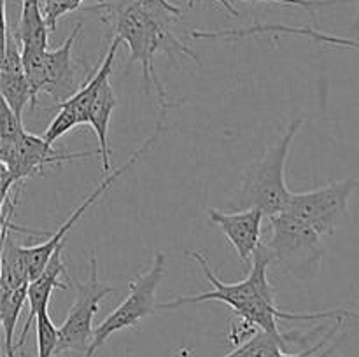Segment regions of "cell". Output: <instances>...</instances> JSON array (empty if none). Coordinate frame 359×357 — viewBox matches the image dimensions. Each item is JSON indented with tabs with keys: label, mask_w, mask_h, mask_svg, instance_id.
I'll return each mask as SVG.
<instances>
[{
	"label": "cell",
	"mask_w": 359,
	"mask_h": 357,
	"mask_svg": "<svg viewBox=\"0 0 359 357\" xmlns=\"http://www.w3.org/2000/svg\"><path fill=\"white\" fill-rule=\"evenodd\" d=\"M354 31L359 37V0H356V20H354Z\"/></svg>",
	"instance_id": "27"
},
{
	"label": "cell",
	"mask_w": 359,
	"mask_h": 357,
	"mask_svg": "<svg viewBox=\"0 0 359 357\" xmlns=\"http://www.w3.org/2000/svg\"><path fill=\"white\" fill-rule=\"evenodd\" d=\"M81 30H83V21H77L67 41L58 49L49 51L46 58L44 93L49 94L58 105L74 97L81 88L72 62V49Z\"/></svg>",
	"instance_id": "12"
},
{
	"label": "cell",
	"mask_w": 359,
	"mask_h": 357,
	"mask_svg": "<svg viewBox=\"0 0 359 357\" xmlns=\"http://www.w3.org/2000/svg\"><path fill=\"white\" fill-rule=\"evenodd\" d=\"M302 122V119H293L265 156L249 167L242 178L237 200L233 202L235 209H259L269 219L286 212L293 196L286 184V161L291 142L297 136Z\"/></svg>",
	"instance_id": "3"
},
{
	"label": "cell",
	"mask_w": 359,
	"mask_h": 357,
	"mask_svg": "<svg viewBox=\"0 0 359 357\" xmlns=\"http://www.w3.org/2000/svg\"><path fill=\"white\" fill-rule=\"evenodd\" d=\"M284 346L286 340L258 329L248 342L237 345L224 357H277L284 352Z\"/></svg>",
	"instance_id": "19"
},
{
	"label": "cell",
	"mask_w": 359,
	"mask_h": 357,
	"mask_svg": "<svg viewBox=\"0 0 359 357\" xmlns=\"http://www.w3.org/2000/svg\"><path fill=\"white\" fill-rule=\"evenodd\" d=\"M358 186L356 178H346L312 191L293 192L286 212L307 223L321 237L332 234L349 219V200Z\"/></svg>",
	"instance_id": "7"
},
{
	"label": "cell",
	"mask_w": 359,
	"mask_h": 357,
	"mask_svg": "<svg viewBox=\"0 0 359 357\" xmlns=\"http://www.w3.org/2000/svg\"><path fill=\"white\" fill-rule=\"evenodd\" d=\"M137 4L140 6L147 7L151 10H156V13H168V14H174V16L182 18V13L179 7H175L174 4H170L168 0H135Z\"/></svg>",
	"instance_id": "25"
},
{
	"label": "cell",
	"mask_w": 359,
	"mask_h": 357,
	"mask_svg": "<svg viewBox=\"0 0 359 357\" xmlns=\"http://www.w3.org/2000/svg\"><path fill=\"white\" fill-rule=\"evenodd\" d=\"M76 300L70 307L67 318L60 326L58 354L72 350V352L86 354L93 342L95 328L93 318L100 308L102 300L114 293L118 287L109 286L98 279V261L95 252L90 255V276L88 280H74Z\"/></svg>",
	"instance_id": "6"
},
{
	"label": "cell",
	"mask_w": 359,
	"mask_h": 357,
	"mask_svg": "<svg viewBox=\"0 0 359 357\" xmlns=\"http://www.w3.org/2000/svg\"><path fill=\"white\" fill-rule=\"evenodd\" d=\"M121 42V38L114 35L111 46L107 49V55L104 56L100 65L88 76V80L77 90V93L74 97H70L69 100L58 105V112H56V115L49 122L46 133L42 135L46 139V142L53 146L56 140L62 139L67 132L74 130L76 126L88 125L90 112L93 108L95 102H97L98 94H100L102 86L107 80H111L112 66H114V59Z\"/></svg>",
	"instance_id": "9"
},
{
	"label": "cell",
	"mask_w": 359,
	"mask_h": 357,
	"mask_svg": "<svg viewBox=\"0 0 359 357\" xmlns=\"http://www.w3.org/2000/svg\"><path fill=\"white\" fill-rule=\"evenodd\" d=\"M91 156L100 158V149L63 153V150H56L51 144L46 142L44 136L25 132L9 160L2 164H6L7 170L13 174V177L20 184L27 178L41 175L44 167H48V164H62L65 161L84 160V158Z\"/></svg>",
	"instance_id": "10"
},
{
	"label": "cell",
	"mask_w": 359,
	"mask_h": 357,
	"mask_svg": "<svg viewBox=\"0 0 359 357\" xmlns=\"http://www.w3.org/2000/svg\"><path fill=\"white\" fill-rule=\"evenodd\" d=\"M28 286L14 290H0V321H2L4 328V354L6 357L16 356L14 329H16L21 310L28 301Z\"/></svg>",
	"instance_id": "17"
},
{
	"label": "cell",
	"mask_w": 359,
	"mask_h": 357,
	"mask_svg": "<svg viewBox=\"0 0 359 357\" xmlns=\"http://www.w3.org/2000/svg\"><path fill=\"white\" fill-rule=\"evenodd\" d=\"M346 321H347V318H339V321H337V324L333 326V328L330 329V331L326 332L325 336H323V340H319V342L316 343V345H312L311 349L304 350V352H300V354H286V352H283V354H279V356H277V357H328L330 354L335 352L337 346H339L340 342H337L335 345H332V346H330V349H326V350H323V346H325L326 343H328L330 340H332L333 336H335L337 332H339L340 329H342L344 322H346Z\"/></svg>",
	"instance_id": "22"
},
{
	"label": "cell",
	"mask_w": 359,
	"mask_h": 357,
	"mask_svg": "<svg viewBox=\"0 0 359 357\" xmlns=\"http://www.w3.org/2000/svg\"><path fill=\"white\" fill-rule=\"evenodd\" d=\"M118 98H116L114 88H112L111 80L102 86L100 94H98L97 102H95L93 108L90 112V119L88 125L93 128L98 139V149H100V161L104 172H111V147H109V126H111L112 112H114Z\"/></svg>",
	"instance_id": "15"
},
{
	"label": "cell",
	"mask_w": 359,
	"mask_h": 357,
	"mask_svg": "<svg viewBox=\"0 0 359 357\" xmlns=\"http://www.w3.org/2000/svg\"><path fill=\"white\" fill-rule=\"evenodd\" d=\"M23 2H27V0H23Z\"/></svg>",
	"instance_id": "28"
},
{
	"label": "cell",
	"mask_w": 359,
	"mask_h": 357,
	"mask_svg": "<svg viewBox=\"0 0 359 357\" xmlns=\"http://www.w3.org/2000/svg\"><path fill=\"white\" fill-rule=\"evenodd\" d=\"M62 254L63 245L56 248L53 258L49 259L44 272H42L37 279L32 280L30 286H28V315L27 321H25L23 331H21L20 338H18L16 342V352L25 345V342H27L28 331H30L32 326L35 324L39 314L48 310L49 298H51L53 290L69 289V286H67L65 282H62V275H65L67 272L65 261H63Z\"/></svg>",
	"instance_id": "13"
},
{
	"label": "cell",
	"mask_w": 359,
	"mask_h": 357,
	"mask_svg": "<svg viewBox=\"0 0 359 357\" xmlns=\"http://www.w3.org/2000/svg\"><path fill=\"white\" fill-rule=\"evenodd\" d=\"M196 2H202V0H188V7H193V6H195ZM216 2L219 4L221 7H224V9H226L228 13L231 14V16H235V18L238 16V10L235 9V6H233V4L230 2V0H216Z\"/></svg>",
	"instance_id": "26"
},
{
	"label": "cell",
	"mask_w": 359,
	"mask_h": 357,
	"mask_svg": "<svg viewBox=\"0 0 359 357\" xmlns=\"http://www.w3.org/2000/svg\"><path fill=\"white\" fill-rule=\"evenodd\" d=\"M35 336H37V357H55L60 345V328L53 324L48 310L39 314L35 321Z\"/></svg>",
	"instance_id": "21"
},
{
	"label": "cell",
	"mask_w": 359,
	"mask_h": 357,
	"mask_svg": "<svg viewBox=\"0 0 359 357\" xmlns=\"http://www.w3.org/2000/svg\"><path fill=\"white\" fill-rule=\"evenodd\" d=\"M210 224L219 227L224 237L231 241L233 248L237 251L244 270H251V259L255 252L262 245V224L265 214L259 209H245L237 212H221V210H207Z\"/></svg>",
	"instance_id": "11"
},
{
	"label": "cell",
	"mask_w": 359,
	"mask_h": 357,
	"mask_svg": "<svg viewBox=\"0 0 359 357\" xmlns=\"http://www.w3.org/2000/svg\"><path fill=\"white\" fill-rule=\"evenodd\" d=\"M49 24L46 21L44 9L41 7V0H27L21 7L20 20L14 28V37L21 46V52L32 51H49L48 37Z\"/></svg>",
	"instance_id": "14"
},
{
	"label": "cell",
	"mask_w": 359,
	"mask_h": 357,
	"mask_svg": "<svg viewBox=\"0 0 359 357\" xmlns=\"http://www.w3.org/2000/svg\"><path fill=\"white\" fill-rule=\"evenodd\" d=\"M248 4H276V6L283 7H302L305 10H311L314 14L316 9L326 6H335V4H346V2H356V0H242Z\"/></svg>",
	"instance_id": "24"
},
{
	"label": "cell",
	"mask_w": 359,
	"mask_h": 357,
	"mask_svg": "<svg viewBox=\"0 0 359 357\" xmlns=\"http://www.w3.org/2000/svg\"><path fill=\"white\" fill-rule=\"evenodd\" d=\"M2 273H0V290H14L30 284L27 259L23 245H18L11 233H2Z\"/></svg>",
	"instance_id": "16"
},
{
	"label": "cell",
	"mask_w": 359,
	"mask_h": 357,
	"mask_svg": "<svg viewBox=\"0 0 359 357\" xmlns=\"http://www.w3.org/2000/svg\"><path fill=\"white\" fill-rule=\"evenodd\" d=\"M186 255L195 259L196 265L202 268L203 275L209 280L212 289L200 294H184L167 303L156 304V310H174L182 304H196L205 303V301H221L228 304L242 322L249 324L251 328L262 329L273 336L287 340V335L279 331V321H314V318H358V312L349 310H326V312H312V314H294V312H284L277 307L276 296H273L272 286L269 282V268L272 266V255L269 248L262 241L258 251L252 258V266L249 270L248 276L241 282L224 284L221 282L212 272L209 259L198 251H188Z\"/></svg>",
	"instance_id": "1"
},
{
	"label": "cell",
	"mask_w": 359,
	"mask_h": 357,
	"mask_svg": "<svg viewBox=\"0 0 359 357\" xmlns=\"http://www.w3.org/2000/svg\"><path fill=\"white\" fill-rule=\"evenodd\" d=\"M90 10H100L102 21L112 28L116 37L128 46L130 58L126 62V72H130L133 63H139L146 91L154 86L161 111L174 107L158 77L154 62L158 52H165L174 65H177L179 55H184L193 62L200 63L198 55L188 48L174 31L175 20L181 18L151 10L137 4L135 0H104L98 6L90 7Z\"/></svg>",
	"instance_id": "2"
},
{
	"label": "cell",
	"mask_w": 359,
	"mask_h": 357,
	"mask_svg": "<svg viewBox=\"0 0 359 357\" xmlns=\"http://www.w3.org/2000/svg\"><path fill=\"white\" fill-rule=\"evenodd\" d=\"M270 230L272 234L263 244L272 255V265L300 280L314 276L325 254L321 234L290 212L270 217Z\"/></svg>",
	"instance_id": "4"
},
{
	"label": "cell",
	"mask_w": 359,
	"mask_h": 357,
	"mask_svg": "<svg viewBox=\"0 0 359 357\" xmlns=\"http://www.w3.org/2000/svg\"><path fill=\"white\" fill-rule=\"evenodd\" d=\"M84 0H46L44 2V16L46 21L49 24V30H56V24L58 20L63 14L70 13V10H76L77 7H81ZM104 2V0H98V4Z\"/></svg>",
	"instance_id": "23"
},
{
	"label": "cell",
	"mask_w": 359,
	"mask_h": 357,
	"mask_svg": "<svg viewBox=\"0 0 359 357\" xmlns=\"http://www.w3.org/2000/svg\"><path fill=\"white\" fill-rule=\"evenodd\" d=\"M165 128H167V111H161L160 119H158L156 126H154V132L151 133V135L147 136L142 144H140V147H137V149L133 150V154L128 158V160H126V163H123L121 167L116 168V170H112V174L107 175V177H105L104 181H102L100 184H98L97 188H95L93 191L86 196V198H84V202L81 203L76 210H74L72 216H70L69 219H67L65 223L58 227V231L51 233V237H49L46 241H42V244L34 245V247H23L25 248V259H27V266H28V273H30V282L34 279H37V276L44 272L46 266H48V262H49V259L53 258V254H55L56 248L62 247L63 245V238H65L67 234H69V231L76 226L77 220L84 216V212H86V210L90 209V206L93 205L98 198H102V195H104V192L107 191V189L111 188V186L114 184V182L118 181L123 174H125V172H128L130 168H132L133 164H135L137 161H139L140 158H142L144 154L151 149V146H153V144L160 139L161 132H163Z\"/></svg>",
	"instance_id": "8"
},
{
	"label": "cell",
	"mask_w": 359,
	"mask_h": 357,
	"mask_svg": "<svg viewBox=\"0 0 359 357\" xmlns=\"http://www.w3.org/2000/svg\"><path fill=\"white\" fill-rule=\"evenodd\" d=\"M0 91H2V100L16 112L18 118L23 119V111L27 105L32 107V102H34L27 72L0 74Z\"/></svg>",
	"instance_id": "18"
},
{
	"label": "cell",
	"mask_w": 359,
	"mask_h": 357,
	"mask_svg": "<svg viewBox=\"0 0 359 357\" xmlns=\"http://www.w3.org/2000/svg\"><path fill=\"white\" fill-rule=\"evenodd\" d=\"M165 272H167V259H165L163 252L158 251L154 254L153 265L149 266V270L130 280L128 294H126L125 300L95 328L93 342H91L84 357H93L114 332L137 328V324L142 318H146L147 315L156 310L154 298H156V289L163 280Z\"/></svg>",
	"instance_id": "5"
},
{
	"label": "cell",
	"mask_w": 359,
	"mask_h": 357,
	"mask_svg": "<svg viewBox=\"0 0 359 357\" xmlns=\"http://www.w3.org/2000/svg\"><path fill=\"white\" fill-rule=\"evenodd\" d=\"M27 132L23 126V119L18 118L16 112L2 102V119H0V163H6L16 149L18 142Z\"/></svg>",
	"instance_id": "20"
}]
</instances>
